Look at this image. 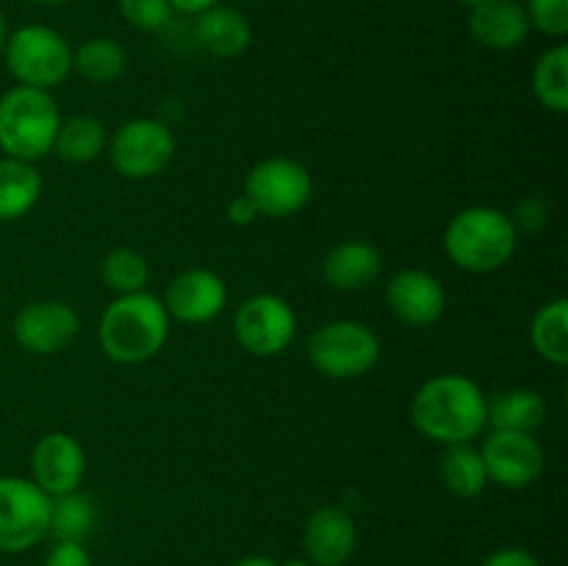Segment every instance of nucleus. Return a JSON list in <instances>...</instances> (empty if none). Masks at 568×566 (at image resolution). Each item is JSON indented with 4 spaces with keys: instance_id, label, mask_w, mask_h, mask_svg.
<instances>
[{
    "instance_id": "f257e3e1",
    "label": "nucleus",
    "mask_w": 568,
    "mask_h": 566,
    "mask_svg": "<svg viewBox=\"0 0 568 566\" xmlns=\"http://www.w3.org/2000/svg\"><path fill=\"white\" fill-rule=\"evenodd\" d=\"M486 392L471 377L444 372L419 386L410 400V422L430 442L469 444L488 427Z\"/></svg>"
},
{
    "instance_id": "f03ea898",
    "label": "nucleus",
    "mask_w": 568,
    "mask_h": 566,
    "mask_svg": "<svg viewBox=\"0 0 568 566\" xmlns=\"http://www.w3.org/2000/svg\"><path fill=\"white\" fill-rule=\"evenodd\" d=\"M100 347L116 364H144L164 350L170 314L161 297L144 292L116 294L100 316Z\"/></svg>"
},
{
    "instance_id": "7ed1b4c3",
    "label": "nucleus",
    "mask_w": 568,
    "mask_h": 566,
    "mask_svg": "<svg viewBox=\"0 0 568 566\" xmlns=\"http://www.w3.org/2000/svg\"><path fill=\"white\" fill-rule=\"evenodd\" d=\"M519 231L510 214L494 205H469L449 220L444 231V250L455 266L475 275L497 272L514 259Z\"/></svg>"
},
{
    "instance_id": "20e7f679",
    "label": "nucleus",
    "mask_w": 568,
    "mask_h": 566,
    "mask_svg": "<svg viewBox=\"0 0 568 566\" xmlns=\"http://www.w3.org/2000/svg\"><path fill=\"white\" fill-rule=\"evenodd\" d=\"M59 125V105L44 89L17 83L0 94V150L9 159L33 164L53 153Z\"/></svg>"
},
{
    "instance_id": "39448f33",
    "label": "nucleus",
    "mask_w": 568,
    "mask_h": 566,
    "mask_svg": "<svg viewBox=\"0 0 568 566\" xmlns=\"http://www.w3.org/2000/svg\"><path fill=\"white\" fill-rule=\"evenodd\" d=\"M305 353L320 375L353 381L375 370L381 358V338L358 320H333L311 331Z\"/></svg>"
},
{
    "instance_id": "423d86ee",
    "label": "nucleus",
    "mask_w": 568,
    "mask_h": 566,
    "mask_svg": "<svg viewBox=\"0 0 568 566\" xmlns=\"http://www.w3.org/2000/svg\"><path fill=\"white\" fill-rule=\"evenodd\" d=\"M3 61L20 87L50 92L72 72V48L55 28L22 26L9 31Z\"/></svg>"
},
{
    "instance_id": "0eeeda50",
    "label": "nucleus",
    "mask_w": 568,
    "mask_h": 566,
    "mask_svg": "<svg viewBox=\"0 0 568 566\" xmlns=\"http://www.w3.org/2000/svg\"><path fill=\"white\" fill-rule=\"evenodd\" d=\"M50 530V497L31 477L0 475V553L20 555Z\"/></svg>"
},
{
    "instance_id": "6e6552de",
    "label": "nucleus",
    "mask_w": 568,
    "mask_h": 566,
    "mask_svg": "<svg viewBox=\"0 0 568 566\" xmlns=\"http://www.w3.org/2000/svg\"><path fill=\"white\" fill-rule=\"evenodd\" d=\"M244 194L253 200L258 216L283 220L308 205L314 194V178L305 164L283 155L258 161L244 178Z\"/></svg>"
},
{
    "instance_id": "1a4fd4ad",
    "label": "nucleus",
    "mask_w": 568,
    "mask_h": 566,
    "mask_svg": "<svg viewBox=\"0 0 568 566\" xmlns=\"http://www.w3.org/2000/svg\"><path fill=\"white\" fill-rule=\"evenodd\" d=\"M114 170L131 181H148L161 175L175 155V137L170 125L153 117H136L122 122L109 142Z\"/></svg>"
},
{
    "instance_id": "9d476101",
    "label": "nucleus",
    "mask_w": 568,
    "mask_h": 566,
    "mask_svg": "<svg viewBox=\"0 0 568 566\" xmlns=\"http://www.w3.org/2000/svg\"><path fill=\"white\" fill-rule=\"evenodd\" d=\"M233 333L242 350L255 358H275L292 347L297 336V314L281 294H253L239 305Z\"/></svg>"
},
{
    "instance_id": "9b49d317",
    "label": "nucleus",
    "mask_w": 568,
    "mask_h": 566,
    "mask_svg": "<svg viewBox=\"0 0 568 566\" xmlns=\"http://www.w3.org/2000/svg\"><path fill=\"white\" fill-rule=\"evenodd\" d=\"M480 455L488 472V483H499L503 488L532 486L547 466L536 433L491 431L483 438Z\"/></svg>"
},
{
    "instance_id": "f8f14e48",
    "label": "nucleus",
    "mask_w": 568,
    "mask_h": 566,
    "mask_svg": "<svg viewBox=\"0 0 568 566\" xmlns=\"http://www.w3.org/2000/svg\"><path fill=\"white\" fill-rule=\"evenodd\" d=\"M81 331V316L64 300H37L14 316V338L26 353L55 355L70 347Z\"/></svg>"
},
{
    "instance_id": "ddd939ff",
    "label": "nucleus",
    "mask_w": 568,
    "mask_h": 566,
    "mask_svg": "<svg viewBox=\"0 0 568 566\" xmlns=\"http://www.w3.org/2000/svg\"><path fill=\"white\" fill-rule=\"evenodd\" d=\"M87 477V453L81 442L64 431L44 433L31 453V481L48 497L70 494L81 488Z\"/></svg>"
},
{
    "instance_id": "4468645a",
    "label": "nucleus",
    "mask_w": 568,
    "mask_h": 566,
    "mask_svg": "<svg viewBox=\"0 0 568 566\" xmlns=\"http://www.w3.org/2000/svg\"><path fill=\"white\" fill-rule=\"evenodd\" d=\"M161 303H164L170 320L203 325L225 311L227 286L214 270L194 266V270H183L172 277Z\"/></svg>"
},
{
    "instance_id": "2eb2a0df",
    "label": "nucleus",
    "mask_w": 568,
    "mask_h": 566,
    "mask_svg": "<svg viewBox=\"0 0 568 566\" xmlns=\"http://www.w3.org/2000/svg\"><path fill=\"white\" fill-rule=\"evenodd\" d=\"M386 303L388 311L408 327H430L447 309V292L433 272L408 266L392 275L386 286Z\"/></svg>"
},
{
    "instance_id": "dca6fc26",
    "label": "nucleus",
    "mask_w": 568,
    "mask_h": 566,
    "mask_svg": "<svg viewBox=\"0 0 568 566\" xmlns=\"http://www.w3.org/2000/svg\"><path fill=\"white\" fill-rule=\"evenodd\" d=\"M358 544L353 514L342 505H320L308 516L303 530L305 555L314 566H344Z\"/></svg>"
},
{
    "instance_id": "f3484780",
    "label": "nucleus",
    "mask_w": 568,
    "mask_h": 566,
    "mask_svg": "<svg viewBox=\"0 0 568 566\" xmlns=\"http://www.w3.org/2000/svg\"><path fill=\"white\" fill-rule=\"evenodd\" d=\"M471 39L488 50H514L530 33V20L519 0H483L466 20Z\"/></svg>"
},
{
    "instance_id": "a211bd4d",
    "label": "nucleus",
    "mask_w": 568,
    "mask_h": 566,
    "mask_svg": "<svg viewBox=\"0 0 568 566\" xmlns=\"http://www.w3.org/2000/svg\"><path fill=\"white\" fill-rule=\"evenodd\" d=\"M322 275L336 292H364L383 275V255L372 242L347 239L325 255Z\"/></svg>"
},
{
    "instance_id": "6ab92c4d",
    "label": "nucleus",
    "mask_w": 568,
    "mask_h": 566,
    "mask_svg": "<svg viewBox=\"0 0 568 566\" xmlns=\"http://www.w3.org/2000/svg\"><path fill=\"white\" fill-rule=\"evenodd\" d=\"M194 42L216 59H236L253 42V26L231 6H211L194 17Z\"/></svg>"
},
{
    "instance_id": "aec40b11",
    "label": "nucleus",
    "mask_w": 568,
    "mask_h": 566,
    "mask_svg": "<svg viewBox=\"0 0 568 566\" xmlns=\"http://www.w3.org/2000/svg\"><path fill=\"white\" fill-rule=\"evenodd\" d=\"M547 400L536 388H508L486 400L491 431L536 433L547 422Z\"/></svg>"
},
{
    "instance_id": "412c9836",
    "label": "nucleus",
    "mask_w": 568,
    "mask_h": 566,
    "mask_svg": "<svg viewBox=\"0 0 568 566\" xmlns=\"http://www.w3.org/2000/svg\"><path fill=\"white\" fill-rule=\"evenodd\" d=\"M42 198V175L28 161L0 159V222L26 216Z\"/></svg>"
},
{
    "instance_id": "4be33fe9",
    "label": "nucleus",
    "mask_w": 568,
    "mask_h": 566,
    "mask_svg": "<svg viewBox=\"0 0 568 566\" xmlns=\"http://www.w3.org/2000/svg\"><path fill=\"white\" fill-rule=\"evenodd\" d=\"M438 475H442L444 488L460 499L480 497L488 486L486 464H483L480 447H475V442L449 444L438 464Z\"/></svg>"
},
{
    "instance_id": "5701e85b",
    "label": "nucleus",
    "mask_w": 568,
    "mask_h": 566,
    "mask_svg": "<svg viewBox=\"0 0 568 566\" xmlns=\"http://www.w3.org/2000/svg\"><path fill=\"white\" fill-rule=\"evenodd\" d=\"M128 53L116 39L92 37L72 48V72L89 83H114L125 75Z\"/></svg>"
},
{
    "instance_id": "b1692460",
    "label": "nucleus",
    "mask_w": 568,
    "mask_h": 566,
    "mask_svg": "<svg viewBox=\"0 0 568 566\" xmlns=\"http://www.w3.org/2000/svg\"><path fill=\"white\" fill-rule=\"evenodd\" d=\"M98 525V505L87 492L75 488L70 494L50 497V530L55 542H87Z\"/></svg>"
},
{
    "instance_id": "393cba45",
    "label": "nucleus",
    "mask_w": 568,
    "mask_h": 566,
    "mask_svg": "<svg viewBox=\"0 0 568 566\" xmlns=\"http://www.w3.org/2000/svg\"><path fill=\"white\" fill-rule=\"evenodd\" d=\"M105 144H109V137H105L103 122L98 117L75 114L61 120L53 153H59V159L70 161V164H89L103 153Z\"/></svg>"
},
{
    "instance_id": "a878e982",
    "label": "nucleus",
    "mask_w": 568,
    "mask_h": 566,
    "mask_svg": "<svg viewBox=\"0 0 568 566\" xmlns=\"http://www.w3.org/2000/svg\"><path fill=\"white\" fill-rule=\"evenodd\" d=\"M530 342L544 361L555 366L568 364V300L544 303L530 322Z\"/></svg>"
},
{
    "instance_id": "bb28decb",
    "label": "nucleus",
    "mask_w": 568,
    "mask_h": 566,
    "mask_svg": "<svg viewBox=\"0 0 568 566\" xmlns=\"http://www.w3.org/2000/svg\"><path fill=\"white\" fill-rule=\"evenodd\" d=\"M532 92L538 103L555 114L568 111V48L564 42L549 48L532 70Z\"/></svg>"
},
{
    "instance_id": "cd10ccee",
    "label": "nucleus",
    "mask_w": 568,
    "mask_h": 566,
    "mask_svg": "<svg viewBox=\"0 0 568 566\" xmlns=\"http://www.w3.org/2000/svg\"><path fill=\"white\" fill-rule=\"evenodd\" d=\"M100 275H103L105 286L116 294L144 292L150 283V264L139 250L116 247L103 259Z\"/></svg>"
},
{
    "instance_id": "c85d7f7f",
    "label": "nucleus",
    "mask_w": 568,
    "mask_h": 566,
    "mask_svg": "<svg viewBox=\"0 0 568 566\" xmlns=\"http://www.w3.org/2000/svg\"><path fill=\"white\" fill-rule=\"evenodd\" d=\"M120 14L131 22L136 31L159 33L172 22L170 0H120Z\"/></svg>"
},
{
    "instance_id": "c756f323",
    "label": "nucleus",
    "mask_w": 568,
    "mask_h": 566,
    "mask_svg": "<svg viewBox=\"0 0 568 566\" xmlns=\"http://www.w3.org/2000/svg\"><path fill=\"white\" fill-rule=\"evenodd\" d=\"M525 11L530 28L544 37L564 39L568 33V0H527Z\"/></svg>"
},
{
    "instance_id": "7c9ffc66",
    "label": "nucleus",
    "mask_w": 568,
    "mask_h": 566,
    "mask_svg": "<svg viewBox=\"0 0 568 566\" xmlns=\"http://www.w3.org/2000/svg\"><path fill=\"white\" fill-rule=\"evenodd\" d=\"M44 566H92V555L83 542H53L44 555Z\"/></svg>"
},
{
    "instance_id": "2f4dec72",
    "label": "nucleus",
    "mask_w": 568,
    "mask_h": 566,
    "mask_svg": "<svg viewBox=\"0 0 568 566\" xmlns=\"http://www.w3.org/2000/svg\"><path fill=\"white\" fill-rule=\"evenodd\" d=\"M549 220V211L544 205V200L538 198H527L516 205V214L510 216V222L516 225V231H538V228L547 225Z\"/></svg>"
},
{
    "instance_id": "473e14b6",
    "label": "nucleus",
    "mask_w": 568,
    "mask_h": 566,
    "mask_svg": "<svg viewBox=\"0 0 568 566\" xmlns=\"http://www.w3.org/2000/svg\"><path fill=\"white\" fill-rule=\"evenodd\" d=\"M483 566H541V560L521 547H505L488 555Z\"/></svg>"
},
{
    "instance_id": "72a5a7b5",
    "label": "nucleus",
    "mask_w": 568,
    "mask_h": 566,
    "mask_svg": "<svg viewBox=\"0 0 568 566\" xmlns=\"http://www.w3.org/2000/svg\"><path fill=\"white\" fill-rule=\"evenodd\" d=\"M255 216H258V211H255L253 200L247 198V194H239V198H233L231 203H227V222L236 228H247L253 225Z\"/></svg>"
},
{
    "instance_id": "f704fd0d",
    "label": "nucleus",
    "mask_w": 568,
    "mask_h": 566,
    "mask_svg": "<svg viewBox=\"0 0 568 566\" xmlns=\"http://www.w3.org/2000/svg\"><path fill=\"white\" fill-rule=\"evenodd\" d=\"M220 0H170L172 11H178V14H189V17H197L200 11L211 9V6H216Z\"/></svg>"
},
{
    "instance_id": "c9c22d12",
    "label": "nucleus",
    "mask_w": 568,
    "mask_h": 566,
    "mask_svg": "<svg viewBox=\"0 0 568 566\" xmlns=\"http://www.w3.org/2000/svg\"><path fill=\"white\" fill-rule=\"evenodd\" d=\"M233 566H281V564H277V560H272V558H266V555H247V558L236 560Z\"/></svg>"
},
{
    "instance_id": "e433bc0d",
    "label": "nucleus",
    "mask_w": 568,
    "mask_h": 566,
    "mask_svg": "<svg viewBox=\"0 0 568 566\" xmlns=\"http://www.w3.org/2000/svg\"><path fill=\"white\" fill-rule=\"evenodd\" d=\"M6 42H9V22H6L3 9H0V61H3V50Z\"/></svg>"
},
{
    "instance_id": "4c0bfd02",
    "label": "nucleus",
    "mask_w": 568,
    "mask_h": 566,
    "mask_svg": "<svg viewBox=\"0 0 568 566\" xmlns=\"http://www.w3.org/2000/svg\"><path fill=\"white\" fill-rule=\"evenodd\" d=\"M281 566H314V564H311V560H303V558H292V560H286V564H281Z\"/></svg>"
},
{
    "instance_id": "58836bf2",
    "label": "nucleus",
    "mask_w": 568,
    "mask_h": 566,
    "mask_svg": "<svg viewBox=\"0 0 568 566\" xmlns=\"http://www.w3.org/2000/svg\"><path fill=\"white\" fill-rule=\"evenodd\" d=\"M33 3H42V6H61V3H70V0H33Z\"/></svg>"
},
{
    "instance_id": "ea45409f",
    "label": "nucleus",
    "mask_w": 568,
    "mask_h": 566,
    "mask_svg": "<svg viewBox=\"0 0 568 566\" xmlns=\"http://www.w3.org/2000/svg\"><path fill=\"white\" fill-rule=\"evenodd\" d=\"M458 3H464V6H469V9H471V6H477V3H483V0H458Z\"/></svg>"
}]
</instances>
